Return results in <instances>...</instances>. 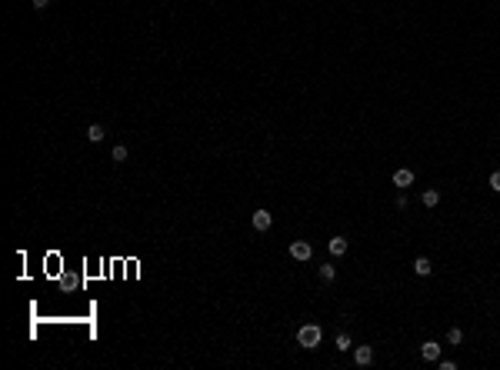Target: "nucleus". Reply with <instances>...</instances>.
<instances>
[{"label":"nucleus","mask_w":500,"mask_h":370,"mask_svg":"<svg viewBox=\"0 0 500 370\" xmlns=\"http://www.w3.org/2000/svg\"><path fill=\"white\" fill-rule=\"evenodd\" d=\"M320 340H323V330L317 324H303L297 330V344L303 350H313V347H320Z\"/></svg>","instance_id":"nucleus-1"},{"label":"nucleus","mask_w":500,"mask_h":370,"mask_svg":"<svg viewBox=\"0 0 500 370\" xmlns=\"http://www.w3.org/2000/svg\"><path fill=\"white\" fill-rule=\"evenodd\" d=\"M290 257H294V260H310L313 257V247L307 244V240H294V244H290Z\"/></svg>","instance_id":"nucleus-2"},{"label":"nucleus","mask_w":500,"mask_h":370,"mask_svg":"<svg viewBox=\"0 0 500 370\" xmlns=\"http://www.w3.org/2000/svg\"><path fill=\"white\" fill-rule=\"evenodd\" d=\"M250 224H254L257 230H270V224H274V217H270V210H254V217H250Z\"/></svg>","instance_id":"nucleus-3"},{"label":"nucleus","mask_w":500,"mask_h":370,"mask_svg":"<svg viewBox=\"0 0 500 370\" xmlns=\"http://www.w3.org/2000/svg\"><path fill=\"white\" fill-rule=\"evenodd\" d=\"M413 184V170H407V167H400V170H394V187H410Z\"/></svg>","instance_id":"nucleus-4"},{"label":"nucleus","mask_w":500,"mask_h":370,"mask_svg":"<svg viewBox=\"0 0 500 370\" xmlns=\"http://www.w3.org/2000/svg\"><path fill=\"white\" fill-rule=\"evenodd\" d=\"M370 360H374V350L367 347V344H364V347H354V364H357V367H367Z\"/></svg>","instance_id":"nucleus-5"},{"label":"nucleus","mask_w":500,"mask_h":370,"mask_svg":"<svg viewBox=\"0 0 500 370\" xmlns=\"http://www.w3.org/2000/svg\"><path fill=\"white\" fill-rule=\"evenodd\" d=\"M327 250H330L333 257H344L347 254V237H330V240H327Z\"/></svg>","instance_id":"nucleus-6"},{"label":"nucleus","mask_w":500,"mask_h":370,"mask_svg":"<svg viewBox=\"0 0 500 370\" xmlns=\"http://www.w3.org/2000/svg\"><path fill=\"white\" fill-rule=\"evenodd\" d=\"M420 357L423 360H440V344H437V340H427L420 347Z\"/></svg>","instance_id":"nucleus-7"},{"label":"nucleus","mask_w":500,"mask_h":370,"mask_svg":"<svg viewBox=\"0 0 500 370\" xmlns=\"http://www.w3.org/2000/svg\"><path fill=\"white\" fill-rule=\"evenodd\" d=\"M103 137H107V130H103L100 123H90V127H87V140H90V144H100Z\"/></svg>","instance_id":"nucleus-8"},{"label":"nucleus","mask_w":500,"mask_h":370,"mask_svg":"<svg viewBox=\"0 0 500 370\" xmlns=\"http://www.w3.org/2000/svg\"><path fill=\"white\" fill-rule=\"evenodd\" d=\"M430 270H433V264H430L427 257H417V260H413V274H417V277H427Z\"/></svg>","instance_id":"nucleus-9"},{"label":"nucleus","mask_w":500,"mask_h":370,"mask_svg":"<svg viewBox=\"0 0 500 370\" xmlns=\"http://www.w3.org/2000/svg\"><path fill=\"white\" fill-rule=\"evenodd\" d=\"M333 277H337L333 264H320V280H323V283H333Z\"/></svg>","instance_id":"nucleus-10"},{"label":"nucleus","mask_w":500,"mask_h":370,"mask_svg":"<svg viewBox=\"0 0 500 370\" xmlns=\"http://www.w3.org/2000/svg\"><path fill=\"white\" fill-rule=\"evenodd\" d=\"M420 200H423V207H437V203H440V193L437 190H423Z\"/></svg>","instance_id":"nucleus-11"},{"label":"nucleus","mask_w":500,"mask_h":370,"mask_svg":"<svg viewBox=\"0 0 500 370\" xmlns=\"http://www.w3.org/2000/svg\"><path fill=\"white\" fill-rule=\"evenodd\" d=\"M354 347V340H350V334H337V350L344 354V350H350Z\"/></svg>","instance_id":"nucleus-12"},{"label":"nucleus","mask_w":500,"mask_h":370,"mask_svg":"<svg viewBox=\"0 0 500 370\" xmlns=\"http://www.w3.org/2000/svg\"><path fill=\"white\" fill-rule=\"evenodd\" d=\"M110 157H113V164H123V160H127V147H123V144H117V147H113V154H110Z\"/></svg>","instance_id":"nucleus-13"},{"label":"nucleus","mask_w":500,"mask_h":370,"mask_svg":"<svg viewBox=\"0 0 500 370\" xmlns=\"http://www.w3.org/2000/svg\"><path fill=\"white\" fill-rule=\"evenodd\" d=\"M447 340H450V344H460V340H464V330H460V327H450V330H447Z\"/></svg>","instance_id":"nucleus-14"},{"label":"nucleus","mask_w":500,"mask_h":370,"mask_svg":"<svg viewBox=\"0 0 500 370\" xmlns=\"http://www.w3.org/2000/svg\"><path fill=\"white\" fill-rule=\"evenodd\" d=\"M490 190L500 193V170H494V174H490Z\"/></svg>","instance_id":"nucleus-15"},{"label":"nucleus","mask_w":500,"mask_h":370,"mask_svg":"<svg viewBox=\"0 0 500 370\" xmlns=\"http://www.w3.org/2000/svg\"><path fill=\"white\" fill-rule=\"evenodd\" d=\"M33 7H37V10H47V7H50V0H33Z\"/></svg>","instance_id":"nucleus-16"}]
</instances>
